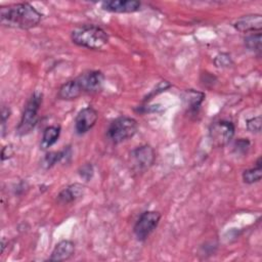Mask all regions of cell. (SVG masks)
Here are the masks:
<instances>
[{"label": "cell", "instance_id": "cell-1", "mask_svg": "<svg viewBox=\"0 0 262 262\" xmlns=\"http://www.w3.org/2000/svg\"><path fill=\"white\" fill-rule=\"evenodd\" d=\"M42 16L43 15L28 2L2 6L0 9L1 25L8 28L29 30L38 26Z\"/></svg>", "mask_w": 262, "mask_h": 262}, {"label": "cell", "instance_id": "cell-2", "mask_svg": "<svg viewBox=\"0 0 262 262\" xmlns=\"http://www.w3.org/2000/svg\"><path fill=\"white\" fill-rule=\"evenodd\" d=\"M72 41L78 46L92 50L102 48L108 42L107 33L95 25H83L72 31Z\"/></svg>", "mask_w": 262, "mask_h": 262}, {"label": "cell", "instance_id": "cell-3", "mask_svg": "<svg viewBox=\"0 0 262 262\" xmlns=\"http://www.w3.org/2000/svg\"><path fill=\"white\" fill-rule=\"evenodd\" d=\"M43 95L40 92H34L25 104L19 124L16 128L17 134L23 136L29 134L38 123V113L42 104Z\"/></svg>", "mask_w": 262, "mask_h": 262}, {"label": "cell", "instance_id": "cell-4", "mask_svg": "<svg viewBox=\"0 0 262 262\" xmlns=\"http://www.w3.org/2000/svg\"><path fill=\"white\" fill-rule=\"evenodd\" d=\"M138 124L135 119L122 116L112 121L106 130V135L113 143L118 144L132 138L136 134Z\"/></svg>", "mask_w": 262, "mask_h": 262}, {"label": "cell", "instance_id": "cell-5", "mask_svg": "<svg viewBox=\"0 0 262 262\" xmlns=\"http://www.w3.org/2000/svg\"><path fill=\"white\" fill-rule=\"evenodd\" d=\"M162 216L157 211H145L141 213L133 226V232L140 242L145 241L158 227Z\"/></svg>", "mask_w": 262, "mask_h": 262}, {"label": "cell", "instance_id": "cell-6", "mask_svg": "<svg viewBox=\"0 0 262 262\" xmlns=\"http://www.w3.org/2000/svg\"><path fill=\"white\" fill-rule=\"evenodd\" d=\"M234 135V125L227 120H220L211 124L209 137L214 146L222 147L227 145Z\"/></svg>", "mask_w": 262, "mask_h": 262}, {"label": "cell", "instance_id": "cell-7", "mask_svg": "<svg viewBox=\"0 0 262 262\" xmlns=\"http://www.w3.org/2000/svg\"><path fill=\"white\" fill-rule=\"evenodd\" d=\"M132 169L135 172H143L152 166L156 154L150 145L144 144L134 148L130 154Z\"/></svg>", "mask_w": 262, "mask_h": 262}, {"label": "cell", "instance_id": "cell-8", "mask_svg": "<svg viewBox=\"0 0 262 262\" xmlns=\"http://www.w3.org/2000/svg\"><path fill=\"white\" fill-rule=\"evenodd\" d=\"M98 119L97 111L92 106L82 108L75 119V130L77 134L83 135L87 133L96 124Z\"/></svg>", "mask_w": 262, "mask_h": 262}, {"label": "cell", "instance_id": "cell-9", "mask_svg": "<svg viewBox=\"0 0 262 262\" xmlns=\"http://www.w3.org/2000/svg\"><path fill=\"white\" fill-rule=\"evenodd\" d=\"M83 93H93L101 90L104 82V75L100 71H89L77 77Z\"/></svg>", "mask_w": 262, "mask_h": 262}, {"label": "cell", "instance_id": "cell-10", "mask_svg": "<svg viewBox=\"0 0 262 262\" xmlns=\"http://www.w3.org/2000/svg\"><path fill=\"white\" fill-rule=\"evenodd\" d=\"M101 8L115 13H133L141 8V3L135 0H112L101 3Z\"/></svg>", "mask_w": 262, "mask_h": 262}, {"label": "cell", "instance_id": "cell-11", "mask_svg": "<svg viewBox=\"0 0 262 262\" xmlns=\"http://www.w3.org/2000/svg\"><path fill=\"white\" fill-rule=\"evenodd\" d=\"M234 28L242 33L260 32L262 28V17L260 14L244 15L234 23Z\"/></svg>", "mask_w": 262, "mask_h": 262}, {"label": "cell", "instance_id": "cell-12", "mask_svg": "<svg viewBox=\"0 0 262 262\" xmlns=\"http://www.w3.org/2000/svg\"><path fill=\"white\" fill-rule=\"evenodd\" d=\"M75 253V244L72 241L63 239L60 241L53 249L50 257L48 258L49 261H56L61 262L69 260Z\"/></svg>", "mask_w": 262, "mask_h": 262}, {"label": "cell", "instance_id": "cell-13", "mask_svg": "<svg viewBox=\"0 0 262 262\" xmlns=\"http://www.w3.org/2000/svg\"><path fill=\"white\" fill-rule=\"evenodd\" d=\"M85 193V186L80 183H73L63 188L57 195V202L60 204H70L81 199Z\"/></svg>", "mask_w": 262, "mask_h": 262}, {"label": "cell", "instance_id": "cell-14", "mask_svg": "<svg viewBox=\"0 0 262 262\" xmlns=\"http://www.w3.org/2000/svg\"><path fill=\"white\" fill-rule=\"evenodd\" d=\"M182 98L185 103V106L188 110V114L195 116V115H198L200 106L205 99V94L203 92H199L193 89H189V90L184 91Z\"/></svg>", "mask_w": 262, "mask_h": 262}, {"label": "cell", "instance_id": "cell-15", "mask_svg": "<svg viewBox=\"0 0 262 262\" xmlns=\"http://www.w3.org/2000/svg\"><path fill=\"white\" fill-rule=\"evenodd\" d=\"M82 93H83V90L81 88V85L78 79L76 78L63 83L58 90L57 96L59 99L72 100V99L78 98Z\"/></svg>", "mask_w": 262, "mask_h": 262}, {"label": "cell", "instance_id": "cell-16", "mask_svg": "<svg viewBox=\"0 0 262 262\" xmlns=\"http://www.w3.org/2000/svg\"><path fill=\"white\" fill-rule=\"evenodd\" d=\"M60 127L59 126H48L43 131L42 136V147L47 148L53 145L59 138Z\"/></svg>", "mask_w": 262, "mask_h": 262}, {"label": "cell", "instance_id": "cell-17", "mask_svg": "<svg viewBox=\"0 0 262 262\" xmlns=\"http://www.w3.org/2000/svg\"><path fill=\"white\" fill-rule=\"evenodd\" d=\"M262 177V167H261V157L258 158L256 166L251 169H247L243 172V180L245 183L253 184L259 182Z\"/></svg>", "mask_w": 262, "mask_h": 262}, {"label": "cell", "instance_id": "cell-18", "mask_svg": "<svg viewBox=\"0 0 262 262\" xmlns=\"http://www.w3.org/2000/svg\"><path fill=\"white\" fill-rule=\"evenodd\" d=\"M71 156V149L69 146H67L66 148H63L60 151H54V152H49L45 156L44 160H43V165L46 168H50L53 165H55L57 162H60L61 160L66 159L67 157Z\"/></svg>", "mask_w": 262, "mask_h": 262}, {"label": "cell", "instance_id": "cell-19", "mask_svg": "<svg viewBox=\"0 0 262 262\" xmlns=\"http://www.w3.org/2000/svg\"><path fill=\"white\" fill-rule=\"evenodd\" d=\"M245 46L256 53L261 52V33H251L245 38Z\"/></svg>", "mask_w": 262, "mask_h": 262}, {"label": "cell", "instance_id": "cell-20", "mask_svg": "<svg viewBox=\"0 0 262 262\" xmlns=\"http://www.w3.org/2000/svg\"><path fill=\"white\" fill-rule=\"evenodd\" d=\"M247 129L252 133H259L261 131V117H255L247 121Z\"/></svg>", "mask_w": 262, "mask_h": 262}, {"label": "cell", "instance_id": "cell-21", "mask_svg": "<svg viewBox=\"0 0 262 262\" xmlns=\"http://www.w3.org/2000/svg\"><path fill=\"white\" fill-rule=\"evenodd\" d=\"M79 174L80 176L85 179L86 181H89L92 176H93V173H94V170H93V166L90 164V163H86L84 164L83 166H81L79 168Z\"/></svg>", "mask_w": 262, "mask_h": 262}, {"label": "cell", "instance_id": "cell-22", "mask_svg": "<svg viewBox=\"0 0 262 262\" xmlns=\"http://www.w3.org/2000/svg\"><path fill=\"white\" fill-rule=\"evenodd\" d=\"M250 147V141L247 138H239L238 140L235 141L234 143V151L236 154H247Z\"/></svg>", "mask_w": 262, "mask_h": 262}, {"label": "cell", "instance_id": "cell-23", "mask_svg": "<svg viewBox=\"0 0 262 262\" xmlns=\"http://www.w3.org/2000/svg\"><path fill=\"white\" fill-rule=\"evenodd\" d=\"M10 116V110L8 107L3 106L2 107V112H1V125H2V135H4V128H5V124L8 120Z\"/></svg>", "mask_w": 262, "mask_h": 262}, {"label": "cell", "instance_id": "cell-24", "mask_svg": "<svg viewBox=\"0 0 262 262\" xmlns=\"http://www.w3.org/2000/svg\"><path fill=\"white\" fill-rule=\"evenodd\" d=\"M215 59H220V62L216 63L217 67H227L229 66V63L231 62V59H230V56H228L227 54H221V55H218L216 56Z\"/></svg>", "mask_w": 262, "mask_h": 262}, {"label": "cell", "instance_id": "cell-25", "mask_svg": "<svg viewBox=\"0 0 262 262\" xmlns=\"http://www.w3.org/2000/svg\"><path fill=\"white\" fill-rule=\"evenodd\" d=\"M12 155H13V148H12L11 145L3 146L2 150H1V159H2V161H5V160L9 159Z\"/></svg>", "mask_w": 262, "mask_h": 262}]
</instances>
